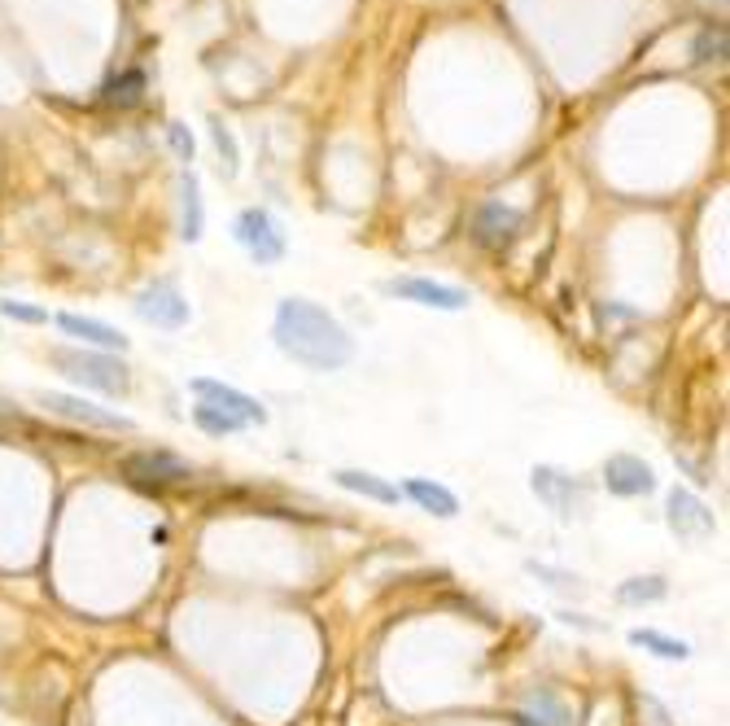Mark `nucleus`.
Wrapping results in <instances>:
<instances>
[{"mask_svg": "<svg viewBox=\"0 0 730 726\" xmlns=\"http://www.w3.org/2000/svg\"><path fill=\"white\" fill-rule=\"evenodd\" d=\"M272 342L285 360L303 363L311 372H338L355 360V338L346 333V325L311 298H285L276 307Z\"/></svg>", "mask_w": 730, "mask_h": 726, "instance_id": "1", "label": "nucleus"}, {"mask_svg": "<svg viewBox=\"0 0 730 726\" xmlns=\"http://www.w3.org/2000/svg\"><path fill=\"white\" fill-rule=\"evenodd\" d=\"M232 241L259 263V268H276L281 259H285V232H281V224H276V215L272 211H263V206H246L237 219H232Z\"/></svg>", "mask_w": 730, "mask_h": 726, "instance_id": "3", "label": "nucleus"}, {"mask_svg": "<svg viewBox=\"0 0 730 726\" xmlns=\"http://www.w3.org/2000/svg\"><path fill=\"white\" fill-rule=\"evenodd\" d=\"M521 228H525V215H521L516 206H503V202H486V206H477V215H472V241H477L481 250H503V246H512V241L521 237Z\"/></svg>", "mask_w": 730, "mask_h": 726, "instance_id": "11", "label": "nucleus"}, {"mask_svg": "<svg viewBox=\"0 0 730 726\" xmlns=\"http://www.w3.org/2000/svg\"><path fill=\"white\" fill-rule=\"evenodd\" d=\"M398 490H402V499H411L420 512H429V517H437V521H450V517H459V499H455L446 486L429 481V477H407Z\"/></svg>", "mask_w": 730, "mask_h": 726, "instance_id": "15", "label": "nucleus"}, {"mask_svg": "<svg viewBox=\"0 0 730 726\" xmlns=\"http://www.w3.org/2000/svg\"><path fill=\"white\" fill-rule=\"evenodd\" d=\"M604 486L608 495L617 499H639V495H652L657 490V473L648 460L639 455H608L604 460Z\"/></svg>", "mask_w": 730, "mask_h": 726, "instance_id": "12", "label": "nucleus"}, {"mask_svg": "<svg viewBox=\"0 0 730 726\" xmlns=\"http://www.w3.org/2000/svg\"><path fill=\"white\" fill-rule=\"evenodd\" d=\"M333 481H338L342 490L360 495V499L385 503V508H393V503L402 499V490H398L393 481H385V477H376V473H367V468H338V473H333Z\"/></svg>", "mask_w": 730, "mask_h": 726, "instance_id": "16", "label": "nucleus"}, {"mask_svg": "<svg viewBox=\"0 0 730 726\" xmlns=\"http://www.w3.org/2000/svg\"><path fill=\"white\" fill-rule=\"evenodd\" d=\"M53 325H57L66 338H79L83 351H101V355H123V351H127V338H123L114 325H105V320L61 311V316H53Z\"/></svg>", "mask_w": 730, "mask_h": 726, "instance_id": "13", "label": "nucleus"}, {"mask_svg": "<svg viewBox=\"0 0 730 726\" xmlns=\"http://www.w3.org/2000/svg\"><path fill=\"white\" fill-rule=\"evenodd\" d=\"M525 569H529L538 582H547L551 591H560V595H582V591H586V582H582L578 574H564V569H551V565H538V560H529Z\"/></svg>", "mask_w": 730, "mask_h": 726, "instance_id": "23", "label": "nucleus"}, {"mask_svg": "<svg viewBox=\"0 0 730 726\" xmlns=\"http://www.w3.org/2000/svg\"><path fill=\"white\" fill-rule=\"evenodd\" d=\"M53 363L61 367V376H70L83 389L123 398L132 389V372L118 355H101V351H53Z\"/></svg>", "mask_w": 730, "mask_h": 726, "instance_id": "2", "label": "nucleus"}, {"mask_svg": "<svg viewBox=\"0 0 730 726\" xmlns=\"http://www.w3.org/2000/svg\"><path fill=\"white\" fill-rule=\"evenodd\" d=\"M123 473L132 477V481H140V486H180V481H189L193 477V464L184 460V455H175V451H132V455H123Z\"/></svg>", "mask_w": 730, "mask_h": 726, "instance_id": "10", "label": "nucleus"}, {"mask_svg": "<svg viewBox=\"0 0 730 726\" xmlns=\"http://www.w3.org/2000/svg\"><path fill=\"white\" fill-rule=\"evenodd\" d=\"M35 402L48 407V411L61 416V420H75V424H88V429H105V433H132V429H136L127 416H118V411H110V407H96V402H88V398H79V394L39 389Z\"/></svg>", "mask_w": 730, "mask_h": 726, "instance_id": "6", "label": "nucleus"}, {"mask_svg": "<svg viewBox=\"0 0 730 726\" xmlns=\"http://www.w3.org/2000/svg\"><path fill=\"white\" fill-rule=\"evenodd\" d=\"M0 316L13 320V325H48V311H44V307L18 303V298H4V303H0Z\"/></svg>", "mask_w": 730, "mask_h": 726, "instance_id": "25", "label": "nucleus"}, {"mask_svg": "<svg viewBox=\"0 0 730 726\" xmlns=\"http://www.w3.org/2000/svg\"><path fill=\"white\" fill-rule=\"evenodd\" d=\"M630 644H635V648H648V653L661 657V661H687V657H692V644L670 639V635H661V631H630Z\"/></svg>", "mask_w": 730, "mask_h": 726, "instance_id": "20", "label": "nucleus"}, {"mask_svg": "<svg viewBox=\"0 0 730 726\" xmlns=\"http://www.w3.org/2000/svg\"><path fill=\"white\" fill-rule=\"evenodd\" d=\"M167 140H171V154L189 167V162H193V154H197V145H193L189 127H184V123H167Z\"/></svg>", "mask_w": 730, "mask_h": 726, "instance_id": "26", "label": "nucleus"}, {"mask_svg": "<svg viewBox=\"0 0 730 726\" xmlns=\"http://www.w3.org/2000/svg\"><path fill=\"white\" fill-rule=\"evenodd\" d=\"M516 726H573V714L564 710V701L556 692L538 688V692H529L525 710L516 714Z\"/></svg>", "mask_w": 730, "mask_h": 726, "instance_id": "17", "label": "nucleus"}, {"mask_svg": "<svg viewBox=\"0 0 730 726\" xmlns=\"http://www.w3.org/2000/svg\"><path fill=\"white\" fill-rule=\"evenodd\" d=\"M136 316L145 320V325H153V329H162V333H175V329H184L189 325V298L180 294V285L175 281H153V285H145L140 294H136Z\"/></svg>", "mask_w": 730, "mask_h": 726, "instance_id": "5", "label": "nucleus"}, {"mask_svg": "<svg viewBox=\"0 0 730 726\" xmlns=\"http://www.w3.org/2000/svg\"><path fill=\"white\" fill-rule=\"evenodd\" d=\"M529 490L556 512V521H564V525H573L582 512H586V495H582V486L569 477V473H560L556 464H534V473H529Z\"/></svg>", "mask_w": 730, "mask_h": 726, "instance_id": "4", "label": "nucleus"}, {"mask_svg": "<svg viewBox=\"0 0 730 726\" xmlns=\"http://www.w3.org/2000/svg\"><path fill=\"white\" fill-rule=\"evenodd\" d=\"M692 57H696V61H718V57H727V31H722V26H705V31L696 35V44H692Z\"/></svg>", "mask_w": 730, "mask_h": 726, "instance_id": "24", "label": "nucleus"}, {"mask_svg": "<svg viewBox=\"0 0 730 726\" xmlns=\"http://www.w3.org/2000/svg\"><path fill=\"white\" fill-rule=\"evenodd\" d=\"M665 595H670V582L657 578V574H648V578H630V582L617 587V600H621V604H635V609H643V604H661Z\"/></svg>", "mask_w": 730, "mask_h": 726, "instance_id": "18", "label": "nucleus"}, {"mask_svg": "<svg viewBox=\"0 0 730 726\" xmlns=\"http://www.w3.org/2000/svg\"><path fill=\"white\" fill-rule=\"evenodd\" d=\"M193 424H197L202 433H210V438H232V433L246 429L241 420H232V416H224V411H215V407H206V402L193 407Z\"/></svg>", "mask_w": 730, "mask_h": 726, "instance_id": "22", "label": "nucleus"}, {"mask_svg": "<svg viewBox=\"0 0 730 726\" xmlns=\"http://www.w3.org/2000/svg\"><path fill=\"white\" fill-rule=\"evenodd\" d=\"M665 521H670V530H674L683 543H705V538L718 534L714 512H709L705 499H700L696 490H687V486H674V490L665 495Z\"/></svg>", "mask_w": 730, "mask_h": 726, "instance_id": "8", "label": "nucleus"}, {"mask_svg": "<svg viewBox=\"0 0 730 726\" xmlns=\"http://www.w3.org/2000/svg\"><path fill=\"white\" fill-rule=\"evenodd\" d=\"M206 232V206H202V180L193 167L180 171V237L189 246H197Z\"/></svg>", "mask_w": 730, "mask_h": 726, "instance_id": "14", "label": "nucleus"}, {"mask_svg": "<svg viewBox=\"0 0 730 726\" xmlns=\"http://www.w3.org/2000/svg\"><path fill=\"white\" fill-rule=\"evenodd\" d=\"M210 145H215V154H219L224 180H237V171H241V149H237V136H232V127H228L224 118H210Z\"/></svg>", "mask_w": 730, "mask_h": 726, "instance_id": "19", "label": "nucleus"}, {"mask_svg": "<svg viewBox=\"0 0 730 726\" xmlns=\"http://www.w3.org/2000/svg\"><path fill=\"white\" fill-rule=\"evenodd\" d=\"M385 294L415 303V307H429V311H468V303H472L468 290L446 285V281H429V276H393V281H385Z\"/></svg>", "mask_w": 730, "mask_h": 726, "instance_id": "7", "label": "nucleus"}, {"mask_svg": "<svg viewBox=\"0 0 730 726\" xmlns=\"http://www.w3.org/2000/svg\"><path fill=\"white\" fill-rule=\"evenodd\" d=\"M560 622L564 626H582V631H600V622H586L582 613H560Z\"/></svg>", "mask_w": 730, "mask_h": 726, "instance_id": "27", "label": "nucleus"}, {"mask_svg": "<svg viewBox=\"0 0 730 726\" xmlns=\"http://www.w3.org/2000/svg\"><path fill=\"white\" fill-rule=\"evenodd\" d=\"M140 92H145V75L140 70H123L118 79H110L105 83V105H118V110H132V105H140Z\"/></svg>", "mask_w": 730, "mask_h": 726, "instance_id": "21", "label": "nucleus"}, {"mask_svg": "<svg viewBox=\"0 0 730 726\" xmlns=\"http://www.w3.org/2000/svg\"><path fill=\"white\" fill-rule=\"evenodd\" d=\"M193 394H197V402H206V407H215V411L241 420L246 429H250V424H267V407H263L259 398H250L246 389H237V385H224V381H215V376H197V381H193Z\"/></svg>", "mask_w": 730, "mask_h": 726, "instance_id": "9", "label": "nucleus"}]
</instances>
